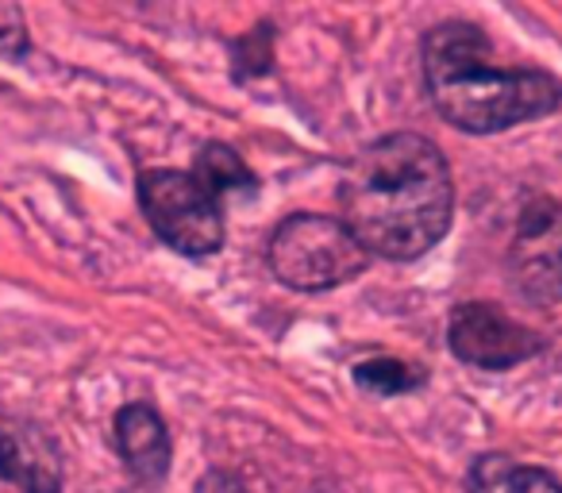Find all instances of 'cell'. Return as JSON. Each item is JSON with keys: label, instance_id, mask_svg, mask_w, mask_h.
<instances>
[{"label": "cell", "instance_id": "1", "mask_svg": "<svg viewBox=\"0 0 562 493\" xmlns=\"http://www.w3.org/2000/svg\"><path fill=\"white\" fill-rule=\"evenodd\" d=\"M344 224L370 259L413 262L451 227L454 181L443 150L416 132H393L355 155L339 186Z\"/></svg>", "mask_w": 562, "mask_h": 493}, {"label": "cell", "instance_id": "9", "mask_svg": "<svg viewBox=\"0 0 562 493\" xmlns=\"http://www.w3.org/2000/svg\"><path fill=\"white\" fill-rule=\"evenodd\" d=\"M470 493H562V482L543 467H528L508 455H482L467 474Z\"/></svg>", "mask_w": 562, "mask_h": 493}, {"label": "cell", "instance_id": "5", "mask_svg": "<svg viewBox=\"0 0 562 493\" xmlns=\"http://www.w3.org/2000/svg\"><path fill=\"white\" fill-rule=\"evenodd\" d=\"M508 282L528 305H562V201L539 197L520 212L508 243Z\"/></svg>", "mask_w": 562, "mask_h": 493}, {"label": "cell", "instance_id": "8", "mask_svg": "<svg viewBox=\"0 0 562 493\" xmlns=\"http://www.w3.org/2000/svg\"><path fill=\"white\" fill-rule=\"evenodd\" d=\"M116 447L124 467L132 470L135 482L143 485H158L170 470L173 459V444H170V428H166L162 413L147 401H132L116 413Z\"/></svg>", "mask_w": 562, "mask_h": 493}, {"label": "cell", "instance_id": "13", "mask_svg": "<svg viewBox=\"0 0 562 493\" xmlns=\"http://www.w3.org/2000/svg\"><path fill=\"white\" fill-rule=\"evenodd\" d=\"M196 493H247V485L232 474V470H209V474L196 482Z\"/></svg>", "mask_w": 562, "mask_h": 493}, {"label": "cell", "instance_id": "6", "mask_svg": "<svg viewBox=\"0 0 562 493\" xmlns=\"http://www.w3.org/2000/svg\"><path fill=\"white\" fill-rule=\"evenodd\" d=\"M447 347L467 367L508 370L531 359L543 347V339L531 328H524L520 321H513L505 309L490 305V301H467L447 321Z\"/></svg>", "mask_w": 562, "mask_h": 493}, {"label": "cell", "instance_id": "11", "mask_svg": "<svg viewBox=\"0 0 562 493\" xmlns=\"http://www.w3.org/2000/svg\"><path fill=\"white\" fill-rule=\"evenodd\" d=\"M424 382H428V374H424L416 362L390 359V355H382V359H367V362L355 367V385L367 390V393H374V397H401V393L420 390Z\"/></svg>", "mask_w": 562, "mask_h": 493}, {"label": "cell", "instance_id": "12", "mask_svg": "<svg viewBox=\"0 0 562 493\" xmlns=\"http://www.w3.org/2000/svg\"><path fill=\"white\" fill-rule=\"evenodd\" d=\"M32 55V35H27V20L20 4L0 0V58H12V63H24Z\"/></svg>", "mask_w": 562, "mask_h": 493}, {"label": "cell", "instance_id": "7", "mask_svg": "<svg viewBox=\"0 0 562 493\" xmlns=\"http://www.w3.org/2000/svg\"><path fill=\"white\" fill-rule=\"evenodd\" d=\"M0 478L20 485V493L63 490V451L40 424H4L0 428Z\"/></svg>", "mask_w": 562, "mask_h": 493}, {"label": "cell", "instance_id": "4", "mask_svg": "<svg viewBox=\"0 0 562 493\" xmlns=\"http://www.w3.org/2000/svg\"><path fill=\"white\" fill-rule=\"evenodd\" d=\"M139 209L150 232L189 259H204L224 247L220 201L189 170H143Z\"/></svg>", "mask_w": 562, "mask_h": 493}, {"label": "cell", "instance_id": "3", "mask_svg": "<svg viewBox=\"0 0 562 493\" xmlns=\"http://www.w3.org/2000/svg\"><path fill=\"white\" fill-rule=\"evenodd\" d=\"M273 278L297 293H328L370 267V251L339 216L293 212L281 220L266 247Z\"/></svg>", "mask_w": 562, "mask_h": 493}, {"label": "cell", "instance_id": "10", "mask_svg": "<svg viewBox=\"0 0 562 493\" xmlns=\"http://www.w3.org/2000/svg\"><path fill=\"white\" fill-rule=\"evenodd\" d=\"M193 178L209 189L212 197H224V193H247L255 189V173L250 166L239 158V150L227 147V143H204L201 155H196V166H193Z\"/></svg>", "mask_w": 562, "mask_h": 493}, {"label": "cell", "instance_id": "2", "mask_svg": "<svg viewBox=\"0 0 562 493\" xmlns=\"http://www.w3.org/2000/svg\"><path fill=\"white\" fill-rule=\"evenodd\" d=\"M424 86L436 112L470 135H497L551 116L562 81L536 66H497L490 35L467 20H447L424 35Z\"/></svg>", "mask_w": 562, "mask_h": 493}]
</instances>
